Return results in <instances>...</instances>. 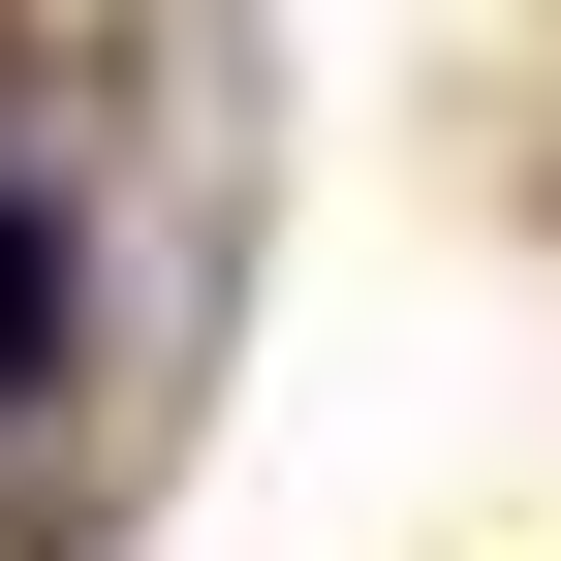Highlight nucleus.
Listing matches in <instances>:
<instances>
[{
  "label": "nucleus",
  "instance_id": "nucleus-1",
  "mask_svg": "<svg viewBox=\"0 0 561 561\" xmlns=\"http://www.w3.org/2000/svg\"><path fill=\"white\" fill-rule=\"evenodd\" d=\"M62 375V187H0V405Z\"/></svg>",
  "mask_w": 561,
  "mask_h": 561
}]
</instances>
